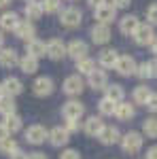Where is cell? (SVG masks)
<instances>
[{
    "instance_id": "6da1fadb",
    "label": "cell",
    "mask_w": 157,
    "mask_h": 159,
    "mask_svg": "<svg viewBox=\"0 0 157 159\" xmlns=\"http://www.w3.org/2000/svg\"><path fill=\"white\" fill-rule=\"evenodd\" d=\"M83 21V11L76 9V7H68V9H62L60 11V24L68 30H74L79 28Z\"/></svg>"
},
{
    "instance_id": "7a4b0ae2",
    "label": "cell",
    "mask_w": 157,
    "mask_h": 159,
    "mask_svg": "<svg viewBox=\"0 0 157 159\" xmlns=\"http://www.w3.org/2000/svg\"><path fill=\"white\" fill-rule=\"evenodd\" d=\"M142 142H145V138L140 132H127L125 136H121V148L127 155H136L142 148Z\"/></svg>"
},
{
    "instance_id": "3957f363",
    "label": "cell",
    "mask_w": 157,
    "mask_h": 159,
    "mask_svg": "<svg viewBox=\"0 0 157 159\" xmlns=\"http://www.w3.org/2000/svg\"><path fill=\"white\" fill-rule=\"evenodd\" d=\"M62 89H64V93H66V96H70V98L81 96V93H83V89H85L83 76H81V74H70V76H66Z\"/></svg>"
},
{
    "instance_id": "277c9868",
    "label": "cell",
    "mask_w": 157,
    "mask_h": 159,
    "mask_svg": "<svg viewBox=\"0 0 157 159\" xmlns=\"http://www.w3.org/2000/svg\"><path fill=\"white\" fill-rule=\"evenodd\" d=\"M25 136V142H30V144H43L45 140L49 138V129L45 127V125H38V123H34V125H30L28 129L24 132Z\"/></svg>"
},
{
    "instance_id": "5b68a950",
    "label": "cell",
    "mask_w": 157,
    "mask_h": 159,
    "mask_svg": "<svg viewBox=\"0 0 157 159\" xmlns=\"http://www.w3.org/2000/svg\"><path fill=\"white\" fill-rule=\"evenodd\" d=\"M32 91H34V96H38V98H47V96H51L55 91V83H53L51 76H38V79H34V83H32Z\"/></svg>"
},
{
    "instance_id": "8992f818",
    "label": "cell",
    "mask_w": 157,
    "mask_h": 159,
    "mask_svg": "<svg viewBox=\"0 0 157 159\" xmlns=\"http://www.w3.org/2000/svg\"><path fill=\"white\" fill-rule=\"evenodd\" d=\"M62 115L66 121H79L81 117L85 115V106L79 102V100H68L62 108Z\"/></svg>"
},
{
    "instance_id": "52a82bcc",
    "label": "cell",
    "mask_w": 157,
    "mask_h": 159,
    "mask_svg": "<svg viewBox=\"0 0 157 159\" xmlns=\"http://www.w3.org/2000/svg\"><path fill=\"white\" fill-rule=\"evenodd\" d=\"M155 32H153V25H149V24H140V28L134 32V43L138 45V47H151V43L155 40Z\"/></svg>"
},
{
    "instance_id": "ba28073f",
    "label": "cell",
    "mask_w": 157,
    "mask_h": 159,
    "mask_svg": "<svg viewBox=\"0 0 157 159\" xmlns=\"http://www.w3.org/2000/svg\"><path fill=\"white\" fill-rule=\"evenodd\" d=\"M87 53H89V47H87L85 40H70L66 45V55H70L74 61H81L85 57H89Z\"/></svg>"
},
{
    "instance_id": "9c48e42d",
    "label": "cell",
    "mask_w": 157,
    "mask_h": 159,
    "mask_svg": "<svg viewBox=\"0 0 157 159\" xmlns=\"http://www.w3.org/2000/svg\"><path fill=\"white\" fill-rule=\"evenodd\" d=\"M136 68H138V64H136V60H134L132 55H119V60L115 64V70L121 76H134Z\"/></svg>"
},
{
    "instance_id": "30bf717a",
    "label": "cell",
    "mask_w": 157,
    "mask_h": 159,
    "mask_svg": "<svg viewBox=\"0 0 157 159\" xmlns=\"http://www.w3.org/2000/svg\"><path fill=\"white\" fill-rule=\"evenodd\" d=\"M94 19H98L96 24L109 25L110 21H115V19H117V9H115L110 2H106V4H102L100 9H96V11H94Z\"/></svg>"
},
{
    "instance_id": "8fae6325",
    "label": "cell",
    "mask_w": 157,
    "mask_h": 159,
    "mask_svg": "<svg viewBox=\"0 0 157 159\" xmlns=\"http://www.w3.org/2000/svg\"><path fill=\"white\" fill-rule=\"evenodd\" d=\"M15 36L19 38V40H24V43H30V40H34L36 38V28L32 21H28V19H21L19 25L15 28V32H13Z\"/></svg>"
},
{
    "instance_id": "7c38bea8",
    "label": "cell",
    "mask_w": 157,
    "mask_h": 159,
    "mask_svg": "<svg viewBox=\"0 0 157 159\" xmlns=\"http://www.w3.org/2000/svg\"><path fill=\"white\" fill-rule=\"evenodd\" d=\"M49 142H51V147L60 148V147H66L68 144V140H70V134L66 132V127H62V125H58V127H53V129H49Z\"/></svg>"
},
{
    "instance_id": "4fadbf2b",
    "label": "cell",
    "mask_w": 157,
    "mask_h": 159,
    "mask_svg": "<svg viewBox=\"0 0 157 159\" xmlns=\"http://www.w3.org/2000/svg\"><path fill=\"white\" fill-rule=\"evenodd\" d=\"M89 36L91 40L96 43V45H106L113 36V32H110V25H104V24H94L91 28V32H89Z\"/></svg>"
},
{
    "instance_id": "5bb4252c",
    "label": "cell",
    "mask_w": 157,
    "mask_h": 159,
    "mask_svg": "<svg viewBox=\"0 0 157 159\" xmlns=\"http://www.w3.org/2000/svg\"><path fill=\"white\" fill-rule=\"evenodd\" d=\"M66 55V45L62 38H51L47 43V57L53 61H60L62 57Z\"/></svg>"
},
{
    "instance_id": "9a60e30c",
    "label": "cell",
    "mask_w": 157,
    "mask_h": 159,
    "mask_svg": "<svg viewBox=\"0 0 157 159\" xmlns=\"http://www.w3.org/2000/svg\"><path fill=\"white\" fill-rule=\"evenodd\" d=\"M98 140H100L102 144L110 147V144L121 142V134H119V129H117L115 125H104V127H102V132L98 134Z\"/></svg>"
},
{
    "instance_id": "2e32d148",
    "label": "cell",
    "mask_w": 157,
    "mask_h": 159,
    "mask_svg": "<svg viewBox=\"0 0 157 159\" xmlns=\"http://www.w3.org/2000/svg\"><path fill=\"white\" fill-rule=\"evenodd\" d=\"M19 15L15 11H4L0 15V30L2 32H15V28L19 25Z\"/></svg>"
},
{
    "instance_id": "e0dca14e",
    "label": "cell",
    "mask_w": 157,
    "mask_h": 159,
    "mask_svg": "<svg viewBox=\"0 0 157 159\" xmlns=\"http://www.w3.org/2000/svg\"><path fill=\"white\" fill-rule=\"evenodd\" d=\"M138 28H140V19L136 15H125V17L119 19V30H121V34H125V36H134V32Z\"/></svg>"
},
{
    "instance_id": "ac0fdd59",
    "label": "cell",
    "mask_w": 157,
    "mask_h": 159,
    "mask_svg": "<svg viewBox=\"0 0 157 159\" xmlns=\"http://www.w3.org/2000/svg\"><path fill=\"white\" fill-rule=\"evenodd\" d=\"M0 66L7 68V70L19 66V55H17V51L13 49V47H4V49L0 51Z\"/></svg>"
},
{
    "instance_id": "d6986e66",
    "label": "cell",
    "mask_w": 157,
    "mask_h": 159,
    "mask_svg": "<svg viewBox=\"0 0 157 159\" xmlns=\"http://www.w3.org/2000/svg\"><path fill=\"white\" fill-rule=\"evenodd\" d=\"M102 127H104V121H102V117H96V115H91V117H87L83 121V132L87 136H96L102 132Z\"/></svg>"
},
{
    "instance_id": "ffe728a7",
    "label": "cell",
    "mask_w": 157,
    "mask_h": 159,
    "mask_svg": "<svg viewBox=\"0 0 157 159\" xmlns=\"http://www.w3.org/2000/svg\"><path fill=\"white\" fill-rule=\"evenodd\" d=\"M87 85L91 87V89H106V85H109V76H106V72L104 70H94V72L87 76Z\"/></svg>"
},
{
    "instance_id": "44dd1931",
    "label": "cell",
    "mask_w": 157,
    "mask_h": 159,
    "mask_svg": "<svg viewBox=\"0 0 157 159\" xmlns=\"http://www.w3.org/2000/svg\"><path fill=\"white\" fill-rule=\"evenodd\" d=\"M25 55H32V57H36V60L45 57V55H47V43H43V40H38V38L25 43Z\"/></svg>"
},
{
    "instance_id": "7402d4cb",
    "label": "cell",
    "mask_w": 157,
    "mask_h": 159,
    "mask_svg": "<svg viewBox=\"0 0 157 159\" xmlns=\"http://www.w3.org/2000/svg\"><path fill=\"white\" fill-rule=\"evenodd\" d=\"M2 89H4L7 96L15 98V96H19V93L24 91V83H21L17 76H7V79L2 81Z\"/></svg>"
},
{
    "instance_id": "603a6c76",
    "label": "cell",
    "mask_w": 157,
    "mask_h": 159,
    "mask_svg": "<svg viewBox=\"0 0 157 159\" xmlns=\"http://www.w3.org/2000/svg\"><path fill=\"white\" fill-rule=\"evenodd\" d=\"M117 60H119V53L115 49H102L100 55H98V64H100L102 68H115Z\"/></svg>"
},
{
    "instance_id": "cb8c5ba5",
    "label": "cell",
    "mask_w": 157,
    "mask_h": 159,
    "mask_svg": "<svg viewBox=\"0 0 157 159\" xmlns=\"http://www.w3.org/2000/svg\"><path fill=\"white\" fill-rule=\"evenodd\" d=\"M104 91H106L104 98H109L110 102H115V104L123 102V98H125V89H123V85H119V83H109Z\"/></svg>"
},
{
    "instance_id": "d4e9b609",
    "label": "cell",
    "mask_w": 157,
    "mask_h": 159,
    "mask_svg": "<svg viewBox=\"0 0 157 159\" xmlns=\"http://www.w3.org/2000/svg\"><path fill=\"white\" fill-rule=\"evenodd\" d=\"M134 115H136L134 104H130V102H119V104H117L115 117H117L119 121H130V119H134Z\"/></svg>"
},
{
    "instance_id": "484cf974",
    "label": "cell",
    "mask_w": 157,
    "mask_h": 159,
    "mask_svg": "<svg viewBox=\"0 0 157 159\" xmlns=\"http://www.w3.org/2000/svg\"><path fill=\"white\" fill-rule=\"evenodd\" d=\"M151 96H153V91H151L146 85H138V87L132 91L134 104H145V106H146V102H149V98H151Z\"/></svg>"
},
{
    "instance_id": "4316f807",
    "label": "cell",
    "mask_w": 157,
    "mask_h": 159,
    "mask_svg": "<svg viewBox=\"0 0 157 159\" xmlns=\"http://www.w3.org/2000/svg\"><path fill=\"white\" fill-rule=\"evenodd\" d=\"M19 68L24 74H34L38 70V60L32 55H24V57H19Z\"/></svg>"
},
{
    "instance_id": "83f0119b",
    "label": "cell",
    "mask_w": 157,
    "mask_h": 159,
    "mask_svg": "<svg viewBox=\"0 0 157 159\" xmlns=\"http://www.w3.org/2000/svg\"><path fill=\"white\" fill-rule=\"evenodd\" d=\"M4 125H7V129H9V134H17V132H21V127H24V121H21V117L15 112V115H9V117H4Z\"/></svg>"
},
{
    "instance_id": "f1b7e54d",
    "label": "cell",
    "mask_w": 157,
    "mask_h": 159,
    "mask_svg": "<svg viewBox=\"0 0 157 159\" xmlns=\"http://www.w3.org/2000/svg\"><path fill=\"white\" fill-rule=\"evenodd\" d=\"M24 15H25V19H28V21H32V24H34L36 19L43 17V7H40V4H34V2H28V4L24 7Z\"/></svg>"
},
{
    "instance_id": "f546056e",
    "label": "cell",
    "mask_w": 157,
    "mask_h": 159,
    "mask_svg": "<svg viewBox=\"0 0 157 159\" xmlns=\"http://www.w3.org/2000/svg\"><path fill=\"white\" fill-rule=\"evenodd\" d=\"M15 108H17V104H15V98L11 96H2L0 98V115L2 117H9V115H15Z\"/></svg>"
},
{
    "instance_id": "4dcf8cb0",
    "label": "cell",
    "mask_w": 157,
    "mask_h": 159,
    "mask_svg": "<svg viewBox=\"0 0 157 159\" xmlns=\"http://www.w3.org/2000/svg\"><path fill=\"white\" fill-rule=\"evenodd\" d=\"M17 151H21V148H19V144H17V140H15V138H7V140H2V142H0V153H2V155L13 157Z\"/></svg>"
},
{
    "instance_id": "1f68e13d",
    "label": "cell",
    "mask_w": 157,
    "mask_h": 159,
    "mask_svg": "<svg viewBox=\"0 0 157 159\" xmlns=\"http://www.w3.org/2000/svg\"><path fill=\"white\" fill-rule=\"evenodd\" d=\"M96 68H98V66H96V60H91V57H85V60L76 61V70H79L76 74H85V76H89V74L94 72Z\"/></svg>"
},
{
    "instance_id": "d6a6232c",
    "label": "cell",
    "mask_w": 157,
    "mask_h": 159,
    "mask_svg": "<svg viewBox=\"0 0 157 159\" xmlns=\"http://www.w3.org/2000/svg\"><path fill=\"white\" fill-rule=\"evenodd\" d=\"M142 134L146 138H157V117H146L142 121Z\"/></svg>"
},
{
    "instance_id": "836d02e7",
    "label": "cell",
    "mask_w": 157,
    "mask_h": 159,
    "mask_svg": "<svg viewBox=\"0 0 157 159\" xmlns=\"http://www.w3.org/2000/svg\"><path fill=\"white\" fill-rule=\"evenodd\" d=\"M98 110H100V115L102 117H113L115 115V110H117V104L115 102H110L109 98H102L98 102Z\"/></svg>"
},
{
    "instance_id": "e575fe53",
    "label": "cell",
    "mask_w": 157,
    "mask_h": 159,
    "mask_svg": "<svg viewBox=\"0 0 157 159\" xmlns=\"http://www.w3.org/2000/svg\"><path fill=\"white\" fill-rule=\"evenodd\" d=\"M62 0H45L43 2V13H60Z\"/></svg>"
},
{
    "instance_id": "d590c367",
    "label": "cell",
    "mask_w": 157,
    "mask_h": 159,
    "mask_svg": "<svg viewBox=\"0 0 157 159\" xmlns=\"http://www.w3.org/2000/svg\"><path fill=\"white\" fill-rule=\"evenodd\" d=\"M136 76L138 79H151V72H149V61H142V64H138V68H136Z\"/></svg>"
},
{
    "instance_id": "8d00e7d4",
    "label": "cell",
    "mask_w": 157,
    "mask_h": 159,
    "mask_svg": "<svg viewBox=\"0 0 157 159\" xmlns=\"http://www.w3.org/2000/svg\"><path fill=\"white\" fill-rule=\"evenodd\" d=\"M146 19H149V25H157V2L146 9Z\"/></svg>"
},
{
    "instance_id": "74e56055",
    "label": "cell",
    "mask_w": 157,
    "mask_h": 159,
    "mask_svg": "<svg viewBox=\"0 0 157 159\" xmlns=\"http://www.w3.org/2000/svg\"><path fill=\"white\" fill-rule=\"evenodd\" d=\"M60 159H81V153H79L76 148H64Z\"/></svg>"
},
{
    "instance_id": "f35d334b",
    "label": "cell",
    "mask_w": 157,
    "mask_h": 159,
    "mask_svg": "<svg viewBox=\"0 0 157 159\" xmlns=\"http://www.w3.org/2000/svg\"><path fill=\"white\" fill-rule=\"evenodd\" d=\"M110 4H113L115 9H127V7L132 4V0H110Z\"/></svg>"
},
{
    "instance_id": "ab89813d",
    "label": "cell",
    "mask_w": 157,
    "mask_h": 159,
    "mask_svg": "<svg viewBox=\"0 0 157 159\" xmlns=\"http://www.w3.org/2000/svg\"><path fill=\"white\" fill-rule=\"evenodd\" d=\"M146 108L151 110V112H157V93H153V96L149 98V102H146Z\"/></svg>"
},
{
    "instance_id": "60d3db41",
    "label": "cell",
    "mask_w": 157,
    "mask_h": 159,
    "mask_svg": "<svg viewBox=\"0 0 157 159\" xmlns=\"http://www.w3.org/2000/svg\"><path fill=\"white\" fill-rule=\"evenodd\" d=\"M66 132L68 134H72V132H79V121H66Z\"/></svg>"
},
{
    "instance_id": "b9f144b4",
    "label": "cell",
    "mask_w": 157,
    "mask_h": 159,
    "mask_svg": "<svg viewBox=\"0 0 157 159\" xmlns=\"http://www.w3.org/2000/svg\"><path fill=\"white\" fill-rule=\"evenodd\" d=\"M149 72H151V79H157V60L149 61Z\"/></svg>"
},
{
    "instance_id": "7bdbcfd3",
    "label": "cell",
    "mask_w": 157,
    "mask_h": 159,
    "mask_svg": "<svg viewBox=\"0 0 157 159\" xmlns=\"http://www.w3.org/2000/svg\"><path fill=\"white\" fill-rule=\"evenodd\" d=\"M7 138H11V134H9L7 125H4V123H0V142H2V140H7Z\"/></svg>"
},
{
    "instance_id": "ee69618b",
    "label": "cell",
    "mask_w": 157,
    "mask_h": 159,
    "mask_svg": "<svg viewBox=\"0 0 157 159\" xmlns=\"http://www.w3.org/2000/svg\"><path fill=\"white\" fill-rule=\"evenodd\" d=\"M87 4H89V7L96 11V9H100L102 4H106V0H87Z\"/></svg>"
},
{
    "instance_id": "f6af8a7d",
    "label": "cell",
    "mask_w": 157,
    "mask_h": 159,
    "mask_svg": "<svg viewBox=\"0 0 157 159\" xmlns=\"http://www.w3.org/2000/svg\"><path fill=\"white\" fill-rule=\"evenodd\" d=\"M28 159H49V157L40 151H34V153H28Z\"/></svg>"
},
{
    "instance_id": "bcb514c9",
    "label": "cell",
    "mask_w": 157,
    "mask_h": 159,
    "mask_svg": "<svg viewBox=\"0 0 157 159\" xmlns=\"http://www.w3.org/2000/svg\"><path fill=\"white\" fill-rule=\"evenodd\" d=\"M146 159H157V144H153V147L146 151Z\"/></svg>"
},
{
    "instance_id": "7dc6e473",
    "label": "cell",
    "mask_w": 157,
    "mask_h": 159,
    "mask_svg": "<svg viewBox=\"0 0 157 159\" xmlns=\"http://www.w3.org/2000/svg\"><path fill=\"white\" fill-rule=\"evenodd\" d=\"M9 159H28V153H24V151H17L13 157H9Z\"/></svg>"
},
{
    "instance_id": "c3c4849f",
    "label": "cell",
    "mask_w": 157,
    "mask_h": 159,
    "mask_svg": "<svg viewBox=\"0 0 157 159\" xmlns=\"http://www.w3.org/2000/svg\"><path fill=\"white\" fill-rule=\"evenodd\" d=\"M13 0H0V9H4V7H9Z\"/></svg>"
},
{
    "instance_id": "681fc988",
    "label": "cell",
    "mask_w": 157,
    "mask_h": 159,
    "mask_svg": "<svg viewBox=\"0 0 157 159\" xmlns=\"http://www.w3.org/2000/svg\"><path fill=\"white\" fill-rule=\"evenodd\" d=\"M4 49V34H2V30H0V51Z\"/></svg>"
},
{
    "instance_id": "f907efd6",
    "label": "cell",
    "mask_w": 157,
    "mask_h": 159,
    "mask_svg": "<svg viewBox=\"0 0 157 159\" xmlns=\"http://www.w3.org/2000/svg\"><path fill=\"white\" fill-rule=\"evenodd\" d=\"M151 51H153V53H155V55H157V38H155V40H153V43H151Z\"/></svg>"
},
{
    "instance_id": "816d5d0a",
    "label": "cell",
    "mask_w": 157,
    "mask_h": 159,
    "mask_svg": "<svg viewBox=\"0 0 157 159\" xmlns=\"http://www.w3.org/2000/svg\"><path fill=\"white\" fill-rule=\"evenodd\" d=\"M4 96V89H2V83H0V98Z\"/></svg>"
},
{
    "instance_id": "f5cc1de1",
    "label": "cell",
    "mask_w": 157,
    "mask_h": 159,
    "mask_svg": "<svg viewBox=\"0 0 157 159\" xmlns=\"http://www.w3.org/2000/svg\"><path fill=\"white\" fill-rule=\"evenodd\" d=\"M28 2H30V0H28Z\"/></svg>"
}]
</instances>
